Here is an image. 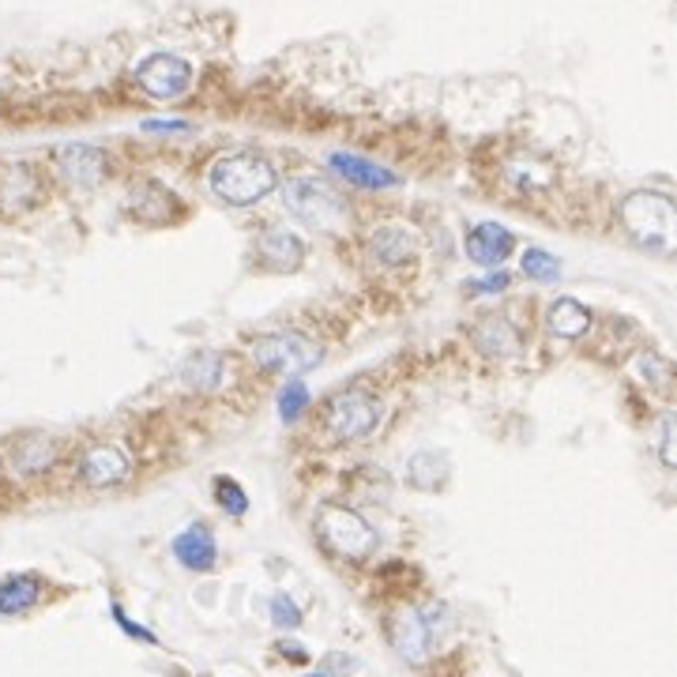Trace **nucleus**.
<instances>
[{
	"mask_svg": "<svg viewBox=\"0 0 677 677\" xmlns=\"http://www.w3.org/2000/svg\"><path fill=\"white\" fill-rule=\"evenodd\" d=\"M211 189H215V196L226 200V204L249 207L275 189V170L267 158L253 155V150L222 155L219 162L211 166Z\"/></svg>",
	"mask_w": 677,
	"mask_h": 677,
	"instance_id": "f257e3e1",
	"label": "nucleus"
},
{
	"mask_svg": "<svg viewBox=\"0 0 677 677\" xmlns=\"http://www.w3.org/2000/svg\"><path fill=\"white\" fill-rule=\"evenodd\" d=\"M621 222L632 241L651 253H670L677 241V207L663 192H632L621 204Z\"/></svg>",
	"mask_w": 677,
	"mask_h": 677,
	"instance_id": "f03ea898",
	"label": "nucleus"
},
{
	"mask_svg": "<svg viewBox=\"0 0 677 677\" xmlns=\"http://www.w3.org/2000/svg\"><path fill=\"white\" fill-rule=\"evenodd\" d=\"M282 200H287V207L298 215V219L321 226V230H342V226L350 222L347 200H342L336 189L321 185V181H309V178L287 181Z\"/></svg>",
	"mask_w": 677,
	"mask_h": 677,
	"instance_id": "7ed1b4c3",
	"label": "nucleus"
},
{
	"mask_svg": "<svg viewBox=\"0 0 677 677\" xmlns=\"http://www.w3.org/2000/svg\"><path fill=\"white\" fill-rule=\"evenodd\" d=\"M316 531H321L324 546H328L331 554L347 557V561H362V557L376 546V531H373V527L365 523L358 512H350V508H339V505L324 508Z\"/></svg>",
	"mask_w": 677,
	"mask_h": 677,
	"instance_id": "20e7f679",
	"label": "nucleus"
},
{
	"mask_svg": "<svg viewBox=\"0 0 677 677\" xmlns=\"http://www.w3.org/2000/svg\"><path fill=\"white\" fill-rule=\"evenodd\" d=\"M380 422V403L370 391H342L328 403V430L336 440H362Z\"/></svg>",
	"mask_w": 677,
	"mask_h": 677,
	"instance_id": "39448f33",
	"label": "nucleus"
},
{
	"mask_svg": "<svg viewBox=\"0 0 677 677\" xmlns=\"http://www.w3.org/2000/svg\"><path fill=\"white\" fill-rule=\"evenodd\" d=\"M253 358L271 373H305L321 362V347L305 336H267L253 347Z\"/></svg>",
	"mask_w": 677,
	"mask_h": 677,
	"instance_id": "423d86ee",
	"label": "nucleus"
},
{
	"mask_svg": "<svg viewBox=\"0 0 677 677\" xmlns=\"http://www.w3.org/2000/svg\"><path fill=\"white\" fill-rule=\"evenodd\" d=\"M136 83L150 98H162L166 102V98L185 95L192 83V69H189V61H181V57H173V53H155L136 69Z\"/></svg>",
	"mask_w": 677,
	"mask_h": 677,
	"instance_id": "0eeeda50",
	"label": "nucleus"
},
{
	"mask_svg": "<svg viewBox=\"0 0 677 677\" xmlns=\"http://www.w3.org/2000/svg\"><path fill=\"white\" fill-rule=\"evenodd\" d=\"M38 196H41V189L31 166H23V162L0 166V215H4V219H15V215L31 211V207L38 204Z\"/></svg>",
	"mask_w": 677,
	"mask_h": 677,
	"instance_id": "6e6552de",
	"label": "nucleus"
},
{
	"mask_svg": "<svg viewBox=\"0 0 677 677\" xmlns=\"http://www.w3.org/2000/svg\"><path fill=\"white\" fill-rule=\"evenodd\" d=\"M391 643H396V651L407 663H425V658H430V643H433L430 621H425L418 609H399V614L391 617Z\"/></svg>",
	"mask_w": 677,
	"mask_h": 677,
	"instance_id": "1a4fd4ad",
	"label": "nucleus"
},
{
	"mask_svg": "<svg viewBox=\"0 0 677 677\" xmlns=\"http://www.w3.org/2000/svg\"><path fill=\"white\" fill-rule=\"evenodd\" d=\"M512 249H516L512 230H505V226H497V222H479L467 233V256L482 267L505 264L508 256H512Z\"/></svg>",
	"mask_w": 677,
	"mask_h": 677,
	"instance_id": "9d476101",
	"label": "nucleus"
},
{
	"mask_svg": "<svg viewBox=\"0 0 677 677\" xmlns=\"http://www.w3.org/2000/svg\"><path fill=\"white\" fill-rule=\"evenodd\" d=\"M57 162H61V173L75 189H95L98 181L106 178V155L98 147H87V144L61 147L57 150Z\"/></svg>",
	"mask_w": 677,
	"mask_h": 677,
	"instance_id": "9b49d317",
	"label": "nucleus"
},
{
	"mask_svg": "<svg viewBox=\"0 0 677 677\" xmlns=\"http://www.w3.org/2000/svg\"><path fill=\"white\" fill-rule=\"evenodd\" d=\"M173 557L181 565L192 568V572H207L215 561H219V546H215V534L207 527H189L173 539Z\"/></svg>",
	"mask_w": 677,
	"mask_h": 677,
	"instance_id": "f8f14e48",
	"label": "nucleus"
},
{
	"mask_svg": "<svg viewBox=\"0 0 677 677\" xmlns=\"http://www.w3.org/2000/svg\"><path fill=\"white\" fill-rule=\"evenodd\" d=\"M331 170L358 189H391L396 185V173L370 162V158H358V155H331Z\"/></svg>",
	"mask_w": 677,
	"mask_h": 677,
	"instance_id": "ddd939ff",
	"label": "nucleus"
},
{
	"mask_svg": "<svg viewBox=\"0 0 677 677\" xmlns=\"http://www.w3.org/2000/svg\"><path fill=\"white\" fill-rule=\"evenodd\" d=\"M38 599H41V580L35 572H15L0 580V617L27 614Z\"/></svg>",
	"mask_w": 677,
	"mask_h": 677,
	"instance_id": "4468645a",
	"label": "nucleus"
},
{
	"mask_svg": "<svg viewBox=\"0 0 677 677\" xmlns=\"http://www.w3.org/2000/svg\"><path fill=\"white\" fill-rule=\"evenodd\" d=\"M474 342L479 350H486L489 358H508L520 350V331L508 324V316H486V321L474 324Z\"/></svg>",
	"mask_w": 677,
	"mask_h": 677,
	"instance_id": "2eb2a0df",
	"label": "nucleus"
},
{
	"mask_svg": "<svg viewBox=\"0 0 677 677\" xmlns=\"http://www.w3.org/2000/svg\"><path fill=\"white\" fill-rule=\"evenodd\" d=\"M591 324V313L580 305L576 298H557L546 313V328L554 331L557 339H580Z\"/></svg>",
	"mask_w": 677,
	"mask_h": 677,
	"instance_id": "dca6fc26",
	"label": "nucleus"
},
{
	"mask_svg": "<svg viewBox=\"0 0 677 677\" xmlns=\"http://www.w3.org/2000/svg\"><path fill=\"white\" fill-rule=\"evenodd\" d=\"M124 474H129V459L121 456L117 448H95L87 459H83V479H87V486H113V482H121Z\"/></svg>",
	"mask_w": 677,
	"mask_h": 677,
	"instance_id": "f3484780",
	"label": "nucleus"
},
{
	"mask_svg": "<svg viewBox=\"0 0 677 677\" xmlns=\"http://www.w3.org/2000/svg\"><path fill=\"white\" fill-rule=\"evenodd\" d=\"M261 253L275 267H298L305 261V241H301L298 233L282 230V226H271V230L261 233Z\"/></svg>",
	"mask_w": 677,
	"mask_h": 677,
	"instance_id": "a211bd4d",
	"label": "nucleus"
},
{
	"mask_svg": "<svg viewBox=\"0 0 677 677\" xmlns=\"http://www.w3.org/2000/svg\"><path fill=\"white\" fill-rule=\"evenodd\" d=\"M222 370H226V362H222V354H215V350H200L196 358H189L185 362V384L189 388H196V391H215L222 384Z\"/></svg>",
	"mask_w": 677,
	"mask_h": 677,
	"instance_id": "6ab92c4d",
	"label": "nucleus"
},
{
	"mask_svg": "<svg viewBox=\"0 0 677 677\" xmlns=\"http://www.w3.org/2000/svg\"><path fill=\"white\" fill-rule=\"evenodd\" d=\"M370 249H373L376 261H384V264H403V261H411V256H414L418 241H414V233L396 230V226H391V230H376L373 233Z\"/></svg>",
	"mask_w": 677,
	"mask_h": 677,
	"instance_id": "aec40b11",
	"label": "nucleus"
},
{
	"mask_svg": "<svg viewBox=\"0 0 677 677\" xmlns=\"http://www.w3.org/2000/svg\"><path fill=\"white\" fill-rule=\"evenodd\" d=\"M407 479H411L414 489L430 493L448 479V463L440 456H433V451H418V456L411 459V467H407Z\"/></svg>",
	"mask_w": 677,
	"mask_h": 677,
	"instance_id": "412c9836",
	"label": "nucleus"
},
{
	"mask_svg": "<svg viewBox=\"0 0 677 677\" xmlns=\"http://www.w3.org/2000/svg\"><path fill=\"white\" fill-rule=\"evenodd\" d=\"M49 463H53V445H49L46 437H27L20 445V451H15L12 471L15 474H38V471H46Z\"/></svg>",
	"mask_w": 677,
	"mask_h": 677,
	"instance_id": "4be33fe9",
	"label": "nucleus"
},
{
	"mask_svg": "<svg viewBox=\"0 0 677 677\" xmlns=\"http://www.w3.org/2000/svg\"><path fill=\"white\" fill-rule=\"evenodd\" d=\"M523 275L527 279H539V282H554L557 275H561V264H557V256H549L546 249H527Z\"/></svg>",
	"mask_w": 677,
	"mask_h": 677,
	"instance_id": "5701e85b",
	"label": "nucleus"
},
{
	"mask_svg": "<svg viewBox=\"0 0 677 677\" xmlns=\"http://www.w3.org/2000/svg\"><path fill=\"white\" fill-rule=\"evenodd\" d=\"M215 497L230 516H245L249 512V497L241 493V486L233 479H215Z\"/></svg>",
	"mask_w": 677,
	"mask_h": 677,
	"instance_id": "b1692460",
	"label": "nucleus"
},
{
	"mask_svg": "<svg viewBox=\"0 0 677 677\" xmlns=\"http://www.w3.org/2000/svg\"><path fill=\"white\" fill-rule=\"evenodd\" d=\"M305 407H309V388H305V384H290V388L279 396V414H282V422H298Z\"/></svg>",
	"mask_w": 677,
	"mask_h": 677,
	"instance_id": "393cba45",
	"label": "nucleus"
},
{
	"mask_svg": "<svg viewBox=\"0 0 677 677\" xmlns=\"http://www.w3.org/2000/svg\"><path fill=\"white\" fill-rule=\"evenodd\" d=\"M637 376L640 380H651V384H658V388H670V365L666 362H658L655 354H643L637 358Z\"/></svg>",
	"mask_w": 677,
	"mask_h": 677,
	"instance_id": "a878e982",
	"label": "nucleus"
},
{
	"mask_svg": "<svg viewBox=\"0 0 677 677\" xmlns=\"http://www.w3.org/2000/svg\"><path fill=\"white\" fill-rule=\"evenodd\" d=\"M271 621H275V629H298L301 609L294 606V599H287V595L271 599Z\"/></svg>",
	"mask_w": 677,
	"mask_h": 677,
	"instance_id": "bb28decb",
	"label": "nucleus"
},
{
	"mask_svg": "<svg viewBox=\"0 0 677 677\" xmlns=\"http://www.w3.org/2000/svg\"><path fill=\"white\" fill-rule=\"evenodd\" d=\"M663 463L674 467L677 463V451H674V414H663Z\"/></svg>",
	"mask_w": 677,
	"mask_h": 677,
	"instance_id": "cd10ccee",
	"label": "nucleus"
},
{
	"mask_svg": "<svg viewBox=\"0 0 677 677\" xmlns=\"http://www.w3.org/2000/svg\"><path fill=\"white\" fill-rule=\"evenodd\" d=\"M113 617H117V625H121V629L129 632V637H136V640H144V643H155V632H147L144 625L129 621V617H124V609H121V606H113Z\"/></svg>",
	"mask_w": 677,
	"mask_h": 677,
	"instance_id": "c85d7f7f",
	"label": "nucleus"
},
{
	"mask_svg": "<svg viewBox=\"0 0 677 677\" xmlns=\"http://www.w3.org/2000/svg\"><path fill=\"white\" fill-rule=\"evenodd\" d=\"M508 287V271H497V275H489V279H482V282H474V294H493V290H505Z\"/></svg>",
	"mask_w": 677,
	"mask_h": 677,
	"instance_id": "c756f323",
	"label": "nucleus"
},
{
	"mask_svg": "<svg viewBox=\"0 0 677 677\" xmlns=\"http://www.w3.org/2000/svg\"><path fill=\"white\" fill-rule=\"evenodd\" d=\"M144 129H147V132H185L189 124H185V121H147Z\"/></svg>",
	"mask_w": 677,
	"mask_h": 677,
	"instance_id": "7c9ffc66",
	"label": "nucleus"
},
{
	"mask_svg": "<svg viewBox=\"0 0 677 677\" xmlns=\"http://www.w3.org/2000/svg\"><path fill=\"white\" fill-rule=\"evenodd\" d=\"M316 677H331V674H316Z\"/></svg>",
	"mask_w": 677,
	"mask_h": 677,
	"instance_id": "2f4dec72",
	"label": "nucleus"
}]
</instances>
